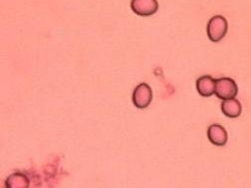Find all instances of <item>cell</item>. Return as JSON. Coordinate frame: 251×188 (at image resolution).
<instances>
[{
  "label": "cell",
  "mask_w": 251,
  "mask_h": 188,
  "mask_svg": "<svg viewBox=\"0 0 251 188\" xmlns=\"http://www.w3.org/2000/svg\"><path fill=\"white\" fill-rule=\"evenodd\" d=\"M29 179L28 177L20 172H16L11 174L5 180V186L7 188H27L29 187Z\"/></svg>",
  "instance_id": "ba28073f"
},
{
  "label": "cell",
  "mask_w": 251,
  "mask_h": 188,
  "mask_svg": "<svg viewBox=\"0 0 251 188\" xmlns=\"http://www.w3.org/2000/svg\"><path fill=\"white\" fill-rule=\"evenodd\" d=\"M133 103L139 109H146L150 106L152 100V91L151 87L146 84L142 83L134 90L133 93Z\"/></svg>",
  "instance_id": "3957f363"
},
{
  "label": "cell",
  "mask_w": 251,
  "mask_h": 188,
  "mask_svg": "<svg viewBox=\"0 0 251 188\" xmlns=\"http://www.w3.org/2000/svg\"><path fill=\"white\" fill-rule=\"evenodd\" d=\"M209 141L217 146H224L227 142L228 136L226 129L221 124H211L207 131Z\"/></svg>",
  "instance_id": "5b68a950"
},
{
  "label": "cell",
  "mask_w": 251,
  "mask_h": 188,
  "mask_svg": "<svg viewBox=\"0 0 251 188\" xmlns=\"http://www.w3.org/2000/svg\"><path fill=\"white\" fill-rule=\"evenodd\" d=\"M197 90L202 97H211L215 91V80L210 76H202L197 81Z\"/></svg>",
  "instance_id": "8992f818"
},
{
  "label": "cell",
  "mask_w": 251,
  "mask_h": 188,
  "mask_svg": "<svg viewBox=\"0 0 251 188\" xmlns=\"http://www.w3.org/2000/svg\"><path fill=\"white\" fill-rule=\"evenodd\" d=\"M238 88L234 80L230 78H222L215 80V91L214 94L217 98L222 100L234 99L237 95Z\"/></svg>",
  "instance_id": "7a4b0ae2"
},
{
  "label": "cell",
  "mask_w": 251,
  "mask_h": 188,
  "mask_svg": "<svg viewBox=\"0 0 251 188\" xmlns=\"http://www.w3.org/2000/svg\"><path fill=\"white\" fill-rule=\"evenodd\" d=\"M222 111L226 117L234 118L241 115L242 107H241V104L236 99H229V100H225L223 102Z\"/></svg>",
  "instance_id": "52a82bcc"
},
{
  "label": "cell",
  "mask_w": 251,
  "mask_h": 188,
  "mask_svg": "<svg viewBox=\"0 0 251 188\" xmlns=\"http://www.w3.org/2000/svg\"><path fill=\"white\" fill-rule=\"evenodd\" d=\"M132 10L140 16L153 15L159 9V3L156 0H132Z\"/></svg>",
  "instance_id": "277c9868"
},
{
  "label": "cell",
  "mask_w": 251,
  "mask_h": 188,
  "mask_svg": "<svg viewBox=\"0 0 251 188\" xmlns=\"http://www.w3.org/2000/svg\"><path fill=\"white\" fill-rule=\"evenodd\" d=\"M227 20L222 16H213L207 24V35L212 42H219L225 38L227 33Z\"/></svg>",
  "instance_id": "6da1fadb"
}]
</instances>
